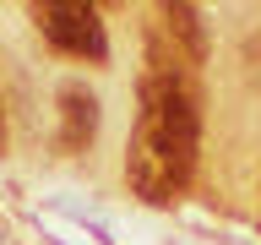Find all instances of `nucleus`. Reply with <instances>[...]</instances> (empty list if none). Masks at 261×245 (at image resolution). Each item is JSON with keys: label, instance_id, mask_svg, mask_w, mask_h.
<instances>
[{"label": "nucleus", "instance_id": "obj_3", "mask_svg": "<svg viewBox=\"0 0 261 245\" xmlns=\"http://www.w3.org/2000/svg\"><path fill=\"white\" fill-rule=\"evenodd\" d=\"M55 104H60V147L65 153H87L98 136V93L87 82H65L55 93Z\"/></svg>", "mask_w": 261, "mask_h": 245}, {"label": "nucleus", "instance_id": "obj_5", "mask_svg": "<svg viewBox=\"0 0 261 245\" xmlns=\"http://www.w3.org/2000/svg\"><path fill=\"white\" fill-rule=\"evenodd\" d=\"M0 153H6V120H0Z\"/></svg>", "mask_w": 261, "mask_h": 245}, {"label": "nucleus", "instance_id": "obj_2", "mask_svg": "<svg viewBox=\"0 0 261 245\" xmlns=\"http://www.w3.org/2000/svg\"><path fill=\"white\" fill-rule=\"evenodd\" d=\"M33 22L55 49L76 55V60L103 65L109 60V33H103V16L82 0H49V6H33Z\"/></svg>", "mask_w": 261, "mask_h": 245}, {"label": "nucleus", "instance_id": "obj_1", "mask_svg": "<svg viewBox=\"0 0 261 245\" xmlns=\"http://www.w3.org/2000/svg\"><path fill=\"white\" fill-rule=\"evenodd\" d=\"M196 147H201L196 93L179 71V55H169L152 38L147 44V77H142V120H136V136H130V153H125L130 191L152 207L174 202L191 185Z\"/></svg>", "mask_w": 261, "mask_h": 245}, {"label": "nucleus", "instance_id": "obj_4", "mask_svg": "<svg viewBox=\"0 0 261 245\" xmlns=\"http://www.w3.org/2000/svg\"><path fill=\"white\" fill-rule=\"evenodd\" d=\"M158 16H163V33L185 49V60H191V65L207 60V22H201V11H196V6H163Z\"/></svg>", "mask_w": 261, "mask_h": 245}]
</instances>
